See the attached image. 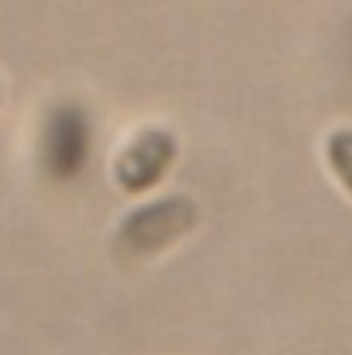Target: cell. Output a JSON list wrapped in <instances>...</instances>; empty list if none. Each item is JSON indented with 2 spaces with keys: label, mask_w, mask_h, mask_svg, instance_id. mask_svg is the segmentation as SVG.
<instances>
[{
  "label": "cell",
  "mask_w": 352,
  "mask_h": 355,
  "mask_svg": "<svg viewBox=\"0 0 352 355\" xmlns=\"http://www.w3.org/2000/svg\"><path fill=\"white\" fill-rule=\"evenodd\" d=\"M197 221V207L183 197L152 200L138 211H131L117 228V252L149 259L162 248H169L176 238H183Z\"/></svg>",
  "instance_id": "6da1fadb"
},
{
  "label": "cell",
  "mask_w": 352,
  "mask_h": 355,
  "mask_svg": "<svg viewBox=\"0 0 352 355\" xmlns=\"http://www.w3.org/2000/svg\"><path fill=\"white\" fill-rule=\"evenodd\" d=\"M0 101H3V90H0Z\"/></svg>",
  "instance_id": "277c9868"
},
{
  "label": "cell",
  "mask_w": 352,
  "mask_h": 355,
  "mask_svg": "<svg viewBox=\"0 0 352 355\" xmlns=\"http://www.w3.org/2000/svg\"><path fill=\"white\" fill-rule=\"evenodd\" d=\"M325 155H328V166H332L335 180L342 183V190L352 197V128H339V131L328 135Z\"/></svg>",
  "instance_id": "3957f363"
},
{
  "label": "cell",
  "mask_w": 352,
  "mask_h": 355,
  "mask_svg": "<svg viewBox=\"0 0 352 355\" xmlns=\"http://www.w3.org/2000/svg\"><path fill=\"white\" fill-rule=\"evenodd\" d=\"M176 162V138L162 128L138 131L115 159V183L128 197H142L162 183Z\"/></svg>",
  "instance_id": "7a4b0ae2"
}]
</instances>
